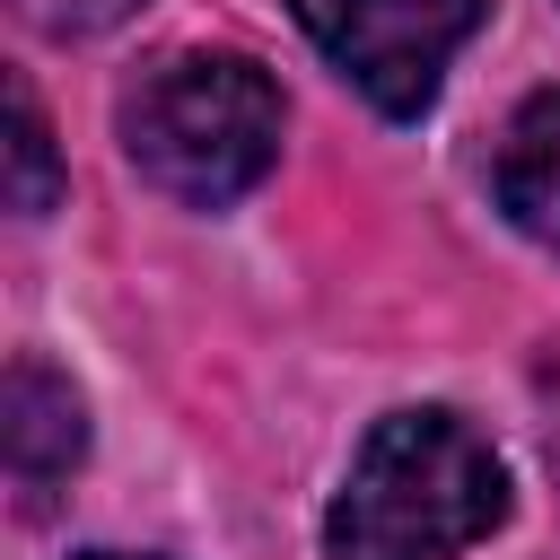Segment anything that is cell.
I'll return each mask as SVG.
<instances>
[{
    "mask_svg": "<svg viewBox=\"0 0 560 560\" xmlns=\"http://www.w3.org/2000/svg\"><path fill=\"white\" fill-rule=\"evenodd\" d=\"M122 158L184 210H228L280 166V88L245 52H166L122 88Z\"/></svg>",
    "mask_w": 560,
    "mask_h": 560,
    "instance_id": "cell-2",
    "label": "cell"
},
{
    "mask_svg": "<svg viewBox=\"0 0 560 560\" xmlns=\"http://www.w3.org/2000/svg\"><path fill=\"white\" fill-rule=\"evenodd\" d=\"M490 192H499L516 236L560 254V88H542V96H525L508 114L499 158H490Z\"/></svg>",
    "mask_w": 560,
    "mask_h": 560,
    "instance_id": "cell-5",
    "label": "cell"
},
{
    "mask_svg": "<svg viewBox=\"0 0 560 560\" xmlns=\"http://www.w3.org/2000/svg\"><path fill=\"white\" fill-rule=\"evenodd\" d=\"M61 201V166H52V131L35 114V88L9 79V210L18 219H44Z\"/></svg>",
    "mask_w": 560,
    "mask_h": 560,
    "instance_id": "cell-6",
    "label": "cell"
},
{
    "mask_svg": "<svg viewBox=\"0 0 560 560\" xmlns=\"http://www.w3.org/2000/svg\"><path fill=\"white\" fill-rule=\"evenodd\" d=\"M499 516L508 464L490 455V438L446 402H411L359 438L324 508V560H455Z\"/></svg>",
    "mask_w": 560,
    "mask_h": 560,
    "instance_id": "cell-1",
    "label": "cell"
},
{
    "mask_svg": "<svg viewBox=\"0 0 560 560\" xmlns=\"http://www.w3.org/2000/svg\"><path fill=\"white\" fill-rule=\"evenodd\" d=\"M79 560H158V551H79Z\"/></svg>",
    "mask_w": 560,
    "mask_h": 560,
    "instance_id": "cell-8",
    "label": "cell"
},
{
    "mask_svg": "<svg viewBox=\"0 0 560 560\" xmlns=\"http://www.w3.org/2000/svg\"><path fill=\"white\" fill-rule=\"evenodd\" d=\"M44 35H105V26H122L140 0H18Z\"/></svg>",
    "mask_w": 560,
    "mask_h": 560,
    "instance_id": "cell-7",
    "label": "cell"
},
{
    "mask_svg": "<svg viewBox=\"0 0 560 560\" xmlns=\"http://www.w3.org/2000/svg\"><path fill=\"white\" fill-rule=\"evenodd\" d=\"M315 52L394 122L438 105L446 61L472 44L490 0H289Z\"/></svg>",
    "mask_w": 560,
    "mask_h": 560,
    "instance_id": "cell-3",
    "label": "cell"
},
{
    "mask_svg": "<svg viewBox=\"0 0 560 560\" xmlns=\"http://www.w3.org/2000/svg\"><path fill=\"white\" fill-rule=\"evenodd\" d=\"M0 455H9V481L26 508H44L79 455H88V402L70 376H52L44 359H18L9 368V394H0Z\"/></svg>",
    "mask_w": 560,
    "mask_h": 560,
    "instance_id": "cell-4",
    "label": "cell"
}]
</instances>
